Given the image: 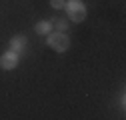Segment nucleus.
Returning a JSON list of instances; mask_svg holds the SVG:
<instances>
[{
  "label": "nucleus",
  "mask_w": 126,
  "mask_h": 120,
  "mask_svg": "<svg viewBox=\"0 0 126 120\" xmlns=\"http://www.w3.org/2000/svg\"><path fill=\"white\" fill-rule=\"evenodd\" d=\"M56 28L60 30V32H62V30H66V22H64V20H60V22H56Z\"/></svg>",
  "instance_id": "7"
},
{
  "label": "nucleus",
  "mask_w": 126,
  "mask_h": 120,
  "mask_svg": "<svg viewBox=\"0 0 126 120\" xmlns=\"http://www.w3.org/2000/svg\"><path fill=\"white\" fill-rule=\"evenodd\" d=\"M48 46L54 48L56 52H64L68 46H70V40L64 32H56V34H50L48 36Z\"/></svg>",
  "instance_id": "2"
},
{
  "label": "nucleus",
  "mask_w": 126,
  "mask_h": 120,
  "mask_svg": "<svg viewBox=\"0 0 126 120\" xmlns=\"http://www.w3.org/2000/svg\"><path fill=\"white\" fill-rule=\"evenodd\" d=\"M34 30H36L38 34H48L50 32V22H38Z\"/></svg>",
  "instance_id": "5"
},
{
  "label": "nucleus",
  "mask_w": 126,
  "mask_h": 120,
  "mask_svg": "<svg viewBox=\"0 0 126 120\" xmlns=\"http://www.w3.org/2000/svg\"><path fill=\"white\" fill-rule=\"evenodd\" d=\"M24 44H26V38H24V36H14V38L10 40V46H12L14 52H16V50H22Z\"/></svg>",
  "instance_id": "4"
},
{
  "label": "nucleus",
  "mask_w": 126,
  "mask_h": 120,
  "mask_svg": "<svg viewBox=\"0 0 126 120\" xmlns=\"http://www.w3.org/2000/svg\"><path fill=\"white\" fill-rule=\"evenodd\" d=\"M50 4H52V8H56V10H58V8L64 6L66 2H64V0H50Z\"/></svg>",
  "instance_id": "6"
},
{
  "label": "nucleus",
  "mask_w": 126,
  "mask_h": 120,
  "mask_svg": "<svg viewBox=\"0 0 126 120\" xmlns=\"http://www.w3.org/2000/svg\"><path fill=\"white\" fill-rule=\"evenodd\" d=\"M16 64H18V56H16V52H6V54H2V58H0V66H2L4 70H12V68H16Z\"/></svg>",
  "instance_id": "3"
},
{
  "label": "nucleus",
  "mask_w": 126,
  "mask_h": 120,
  "mask_svg": "<svg viewBox=\"0 0 126 120\" xmlns=\"http://www.w3.org/2000/svg\"><path fill=\"white\" fill-rule=\"evenodd\" d=\"M66 12H68L70 20H74V22H82L86 18V8H84V4L80 0H68L66 2Z\"/></svg>",
  "instance_id": "1"
}]
</instances>
